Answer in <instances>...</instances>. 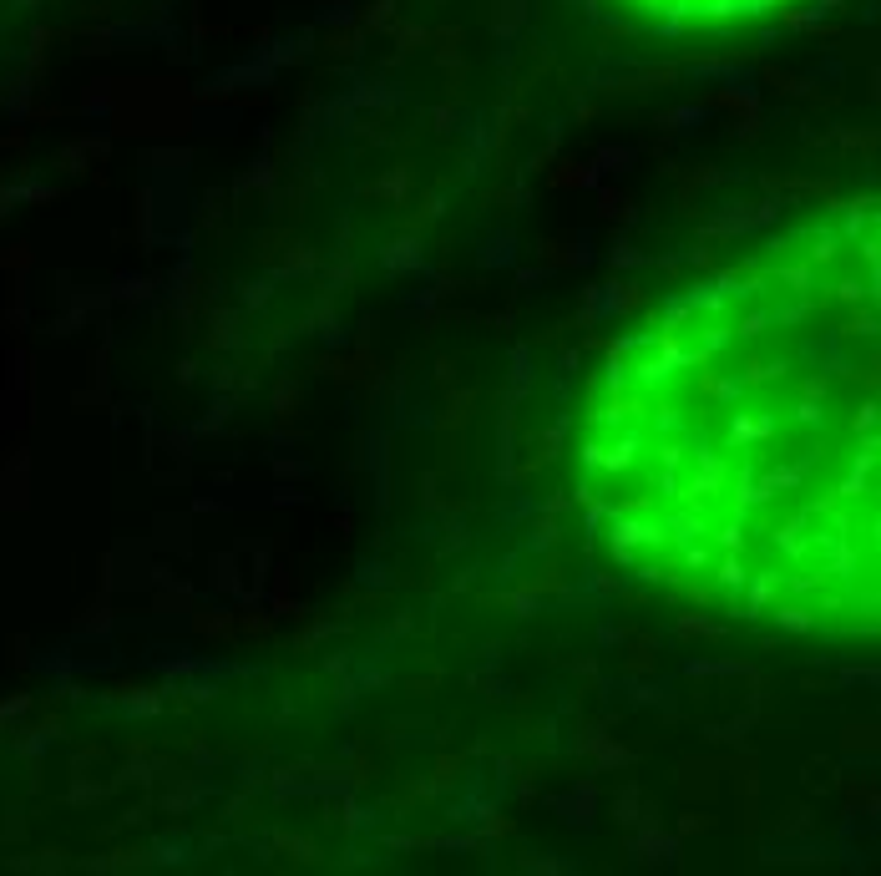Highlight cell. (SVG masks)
<instances>
[{
	"label": "cell",
	"mask_w": 881,
	"mask_h": 876,
	"mask_svg": "<svg viewBox=\"0 0 881 876\" xmlns=\"http://www.w3.org/2000/svg\"><path fill=\"white\" fill-rule=\"evenodd\" d=\"M876 213L836 208L714 269L583 390L578 492L633 578L790 639L881 613Z\"/></svg>",
	"instance_id": "cell-1"
},
{
	"label": "cell",
	"mask_w": 881,
	"mask_h": 876,
	"mask_svg": "<svg viewBox=\"0 0 881 876\" xmlns=\"http://www.w3.org/2000/svg\"><path fill=\"white\" fill-rule=\"evenodd\" d=\"M618 21L659 36H730L755 21H770L790 0H603Z\"/></svg>",
	"instance_id": "cell-2"
}]
</instances>
